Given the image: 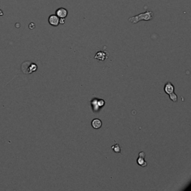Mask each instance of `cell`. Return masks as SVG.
<instances>
[{
    "mask_svg": "<svg viewBox=\"0 0 191 191\" xmlns=\"http://www.w3.org/2000/svg\"><path fill=\"white\" fill-rule=\"evenodd\" d=\"M153 17H154V13L152 11L147 10L144 13L130 17L128 19V21L133 23V24H136V23H138L140 21H142V20H145V21L152 20L153 19Z\"/></svg>",
    "mask_w": 191,
    "mask_h": 191,
    "instance_id": "cell-1",
    "label": "cell"
},
{
    "mask_svg": "<svg viewBox=\"0 0 191 191\" xmlns=\"http://www.w3.org/2000/svg\"><path fill=\"white\" fill-rule=\"evenodd\" d=\"M60 18L56 14H52L49 17V23L52 26H58L59 25Z\"/></svg>",
    "mask_w": 191,
    "mask_h": 191,
    "instance_id": "cell-2",
    "label": "cell"
},
{
    "mask_svg": "<svg viewBox=\"0 0 191 191\" xmlns=\"http://www.w3.org/2000/svg\"><path fill=\"white\" fill-rule=\"evenodd\" d=\"M68 14V11L64 8H60L56 11V15L59 18H66Z\"/></svg>",
    "mask_w": 191,
    "mask_h": 191,
    "instance_id": "cell-3",
    "label": "cell"
},
{
    "mask_svg": "<svg viewBox=\"0 0 191 191\" xmlns=\"http://www.w3.org/2000/svg\"><path fill=\"white\" fill-rule=\"evenodd\" d=\"M164 91L166 93H167V94L170 95V93H172L174 92V86L172 85L171 83L166 84L164 87Z\"/></svg>",
    "mask_w": 191,
    "mask_h": 191,
    "instance_id": "cell-4",
    "label": "cell"
},
{
    "mask_svg": "<svg viewBox=\"0 0 191 191\" xmlns=\"http://www.w3.org/2000/svg\"><path fill=\"white\" fill-rule=\"evenodd\" d=\"M92 126L93 128L95 129H99L102 127V121L99 120V119H94L93 121H92Z\"/></svg>",
    "mask_w": 191,
    "mask_h": 191,
    "instance_id": "cell-5",
    "label": "cell"
},
{
    "mask_svg": "<svg viewBox=\"0 0 191 191\" xmlns=\"http://www.w3.org/2000/svg\"><path fill=\"white\" fill-rule=\"evenodd\" d=\"M108 57V55L107 53H104L102 52H99L96 54L95 56V58L97 59L98 61H104L105 59H106Z\"/></svg>",
    "mask_w": 191,
    "mask_h": 191,
    "instance_id": "cell-6",
    "label": "cell"
},
{
    "mask_svg": "<svg viewBox=\"0 0 191 191\" xmlns=\"http://www.w3.org/2000/svg\"><path fill=\"white\" fill-rule=\"evenodd\" d=\"M138 164L141 166H146L147 165V164L144 160V158L142 157H139V158L138 159Z\"/></svg>",
    "mask_w": 191,
    "mask_h": 191,
    "instance_id": "cell-7",
    "label": "cell"
},
{
    "mask_svg": "<svg viewBox=\"0 0 191 191\" xmlns=\"http://www.w3.org/2000/svg\"><path fill=\"white\" fill-rule=\"evenodd\" d=\"M170 98L172 101L175 102H177V100H178V96H176L175 93H174V92H173V93H170Z\"/></svg>",
    "mask_w": 191,
    "mask_h": 191,
    "instance_id": "cell-8",
    "label": "cell"
},
{
    "mask_svg": "<svg viewBox=\"0 0 191 191\" xmlns=\"http://www.w3.org/2000/svg\"><path fill=\"white\" fill-rule=\"evenodd\" d=\"M112 149H114L116 152H120V146L118 144H116L115 146H112Z\"/></svg>",
    "mask_w": 191,
    "mask_h": 191,
    "instance_id": "cell-9",
    "label": "cell"
},
{
    "mask_svg": "<svg viewBox=\"0 0 191 191\" xmlns=\"http://www.w3.org/2000/svg\"><path fill=\"white\" fill-rule=\"evenodd\" d=\"M65 23V18H60L59 24H64Z\"/></svg>",
    "mask_w": 191,
    "mask_h": 191,
    "instance_id": "cell-10",
    "label": "cell"
},
{
    "mask_svg": "<svg viewBox=\"0 0 191 191\" xmlns=\"http://www.w3.org/2000/svg\"><path fill=\"white\" fill-rule=\"evenodd\" d=\"M34 27H35V25H34V23H30L29 24V28H31V29H33V28H34Z\"/></svg>",
    "mask_w": 191,
    "mask_h": 191,
    "instance_id": "cell-11",
    "label": "cell"
},
{
    "mask_svg": "<svg viewBox=\"0 0 191 191\" xmlns=\"http://www.w3.org/2000/svg\"><path fill=\"white\" fill-rule=\"evenodd\" d=\"M139 157L145 158V153H144V152H140V156H139Z\"/></svg>",
    "mask_w": 191,
    "mask_h": 191,
    "instance_id": "cell-12",
    "label": "cell"
},
{
    "mask_svg": "<svg viewBox=\"0 0 191 191\" xmlns=\"http://www.w3.org/2000/svg\"><path fill=\"white\" fill-rule=\"evenodd\" d=\"M2 15H3V11L0 10V16H2Z\"/></svg>",
    "mask_w": 191,
    "mask_h": 191,
    "instance_id": "cell-13",
    "label": "cell"
},
{
    "mask_svg": "<svg viewBox=\"0 0 191 191\" xmlns=\"http://www.w3.org/2000/svg\"><path fill=\"white\" fill-rule=\"evenodd\" d=\"M19 26H20L19 23H16V28H19Z\"/></svg>",
    "mask_w": 191,
    "mask_h": 191,
    "instance_id": "cell-14",
    "label": "cell"
}]
</instances>
